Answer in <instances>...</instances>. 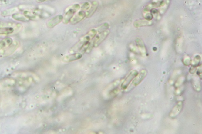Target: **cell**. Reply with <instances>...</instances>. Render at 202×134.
<instances>
[{"mask_svg": "<svg viewBox=\"0 0 202 134\" xmlns=\"http://www.w3.org/2000/svg\"><path fill=\"white\" fill-rule=\"evenodd\" d=\"M98 31L96 29H93L90 31H89L86 34L81 37L79 42H77L72 49L73 51H76L77 50L80 49L81 47L85 44L87 42H89L92 39L96 36Z\"/></svg>", "mask_w": 202, "mask_h": 134, "instance_id": "1", "label": "cell"}, {"mask_svg": "<svg viewBox=\"0 0 202 134\" xmlns=\"http://www.w3.org/2000/svg\"><path fill=\"white\" fill-rule=\"evenodd\" d=\"M80 8H81V6L78 4L72 6L64 15V18H63V23L65 24H67L70 22V20L73 17L75 13L77 12Z\"/></svg>", "mask_w": 202, "mask_h": 134, "instance_id": "2", "label": "cell"}, {"mask_svg": "<svg viewBox=\"0 0 202 134\" xmlns=\"http://www.w3.org/2000/svg\"><path fill=\"white\" fill-rule=\"evenodd\" d=\"M19 46V42L18 41H15L8 47L2 50L0 53V55L4 57L11 55L17 50Z\"/></svg>", "mask_w": 202, "mask_h": 134, "instance_id": "3", "label": "cell"}, {"mask_svg": "<svg viewBox=\"0 0 202 134\" xmlns=\"http://www.w3.org/2000/svg\"><path fill=\"white\" fill-rule=\"evenodd\" d=\"M109 33H110V30H106L99 33L95 38L93 42V46L97 47L99 46L106 39Z\"/></svg>", "mask_w": 202, "mask_h": 134, "instance_id": "4", "label": "cell"}, {"mask_svg": "<svg viewBox=\"0 0 202 134\" xmlns=\"http://www.w3.org/2000/svg\"><path fill=\"white\" fill-rule=\"evenodd\" d=\"M138 74V72L137 71V70H133L131 71L130 73V74L128 75V76L126 77L122 84L121 88L124 90L127 88L131 81L137 76Z\"/></svg>", "mask_w": 202, "mask_h": 134, "instance_id": "5", "label": "cell"}, {"mask_svg": "<svg viewBox=\"0 0 202 134\" xmlns=\"http://www.w3.org/2000/svg\"><path fill=\"white\" fill-rule=\"evenodd\" d=\"M147 74L146 70H141L139 73H138L137 76L133 80L132 85L133 87L138 86L139 84L142 82L146 77Z\"/></svg>", "mask_w": 202, "mask_h": 134, "instance_id": "6", "label": "cell"}, {"mask_svg": "<svg viewBox=\"0 0 202 134\" xmlns=\"http://www.w3.org/2000/svg\"><path fill=\"white\" fill-rule=\"evenodd\" d=\"M64 16L63 15H58L56 16L48 22L47 24V27L49 28H52L58 25L59 23L63 21Z\"/></svg>", "mask_w": 202, "mask_h": 134, "instance_id": "7", "label": "cell"}, {"mask_svg": "<svg viewBox=\"0 0 202 134\" xmlns=\"http://www.w3.org/2000/svg\"><path fill=\"white\" fill-rule=\"evenodd\" d=\"M86 17V13L84 11H81L79 12L77 14L73 16L70 21V22L72 25H75L77 24L81 21L83 20L85 17Z\"/></svg>", "mask_w": 202, "mask_h": 134, "instance_id": "8", "label": "cell"}, {"mask_svg": "<svg viewBox=\"0 0 202 134\" xmlns=\"http://www.w3.org/2000/svg\"><path fill=\"white\" fill-rule=\"evenodd\" d=\"M82 54L81 53H77L74 54H73L69 55L66 56L63 58L62 60L65 62H70L74 61L81 58L82 57Z\"/></svg>", "mask_w": 202, "mask_h": 134, "instance_id": "9", "label": "cell"}, {"mask_svg": "<svg viewBox=\"0 0 202 134\" xmlns=\"http://www.w3.org/2000/svg\"><path fill=\"white\" fill-rule=\"evenodd\" d=\"M99 3L98 1H94L92 2V5L90 7L89 9L87 10L86 13V17L87 18H89L92 17V15L95 13L98 8Z\"/></svg>", "mask_w": 202, "mask_h": 134, "instance_id": "10", "label": "cell"}, {"mask_svg": "<svg viewBox=\"0 0 202 134\" xmlns=\"http://www.w3.org/2000/svg\"><path fill=\"white\" fill-rule=\"evenodd\" d=\"M19 11L18 7H14L2 11L1 15L4 17H8L13 15L14 13H18Z\"/></svg>", "mask_w": 202, "mask_h": 134, "instance_id": "11", "label": "cell"}, {"mask_svg": "<svg viewBox=\"0 0 202 134\" xmlns=\"http://www.w3.org/2000/svg\"><path fill=\"white\" fill-rule=\"evenodd\" d=\"M183 107V103L182 102H179L176 106L174 107L171 113H170V116L171 117H175L177 116V115L179 114Z\"/></svg>", "mask_w": 202, "mask_h": 134, "instance_id": "12", "label": "cell"}, {"mask_svg": "<svg viewBox=\"0 0 202 134\" xmlns=\"http://www.w3.org/2000/svg\"><path fill=\"white\" fill-rule=\"evenodd\" d=\"M12 18L17 21L22 22H27L29 21V19L24 14L17 13H14L12 15Z\"/></svg>", "mask_w": 202, "mask_h": 134, "instance_id": "13", "label": "cell"}, {"mask_svg": "<svg viewBox=\"0 0 202 134\" xmlns=\"http://www.w3.org/2000/svg\"><path fill=\"white\" fill-rule=\"evenodd\" d=\"M13 41L10 38H7L0 41V51L8 47L13 43Z\"/></svg>", "mask_w": 202, "mask_h": 134, "instance_id": "14", "label": "cell"}, {"mask_svg": "<svg viewBox=\"0 0 202 134\" xmlns=\"http://www.w3.org/2000/svg\"><path fill=\"white\" fill-rule=\"evenodd\" d=\"M14 32V28L11 27H0V35L11 34Z\"/></svg>", "mask_w": 202, "mask_h": 134, "instance_id": "15", "label": "cell"}, {"mask_svg": "<svg viewBox=\"0 0 202 134\" xmlns=\"http://www.w3.org/2000/svg\"><path fill=\"white\" fill-rule=\"evenodd\" d=\"M136 43H137V46H138L139 49L140 50V51L142 53V55H146V48L145 46L143 43V41L140 39H138L136 41Z\"/></svg>", "mask_w": 202, "mask_h": 134, "instance_id": "16", "label": "cell"}, {"mask_svg": "<svg viewBox=\"0 0 202 134\" xmlns=\"http://www.w3.org/2000/svg\"><path fill=\"white\" fill-rule=\"evenodd\" d=\"M152 21L150 22L148 21L141 20L136 21L134 23V25L136 27H140L148 26L152 24Z\"/></svg>", "mask_w": 202, "mask_h": 134, "instance_id": "17", "label": "cell"}, {"mask_svg": "<svg viewBox=\"0 0 202 134\" xmlns=\"http://www.w3.org/2000/svg\"><path fill=\"white\" fill-rule=\"evenodd\" d=\"M23 14L29 19L32 20L35 19L37 18V16L33 12L30 11H24Z\"/></svg>", "mask_w": 202, "mask_h": 134, "instance_id": "18", "label": "cell"}, {"mask_svg": "<svg viewBox=\"0 0 202 134\" xmlns=\"http://www.w3.org/2000/svg\"><path fill=\"white\" fill-rule=\"evenodd\" d=\"M90 4L89 2H85V3H84L83 5L81 7V9L82 11H87L89 8L90 7H91Z\"/></svg>", "mask_w": 202, "mask_h": 134, "instance_id": "19", "label": "cell"}, {"mask_svg": "<svg viewBox=\"0 0 202 134\" xmlns=\"http://www.w3.org/2000/svg\"><path fill=\"white\" fill-rule=\"evenodd\" d=\"M12 3V1L10 0H0V6L6 5L10 4Z\"/></svg>", "mask_w": 202, "mask_h": 134, "instance_id": "20", "label": "cell"}, {"mask_svg": "<svg viewBox=\"0 0 202 134\" xmlns=\"http://www.w3.org/2000/svg\"><path fill=\"white\" fill-rule=\"evenodd\" d=\"M36 1L39 2H44V1H47V0H36Z\"/></svg>", "mask_w": 202, "mask_h": 134, "instance_id": "21", "label": "cell"}]
</instances>
